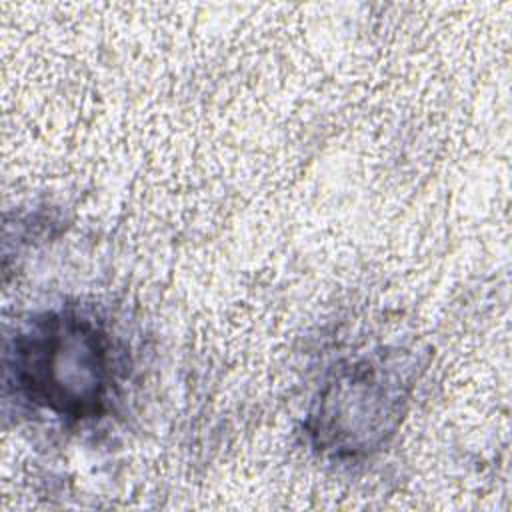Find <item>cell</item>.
Wrapping results in <instances>:
<instances>
[{
	"label": "cell",
	"mask_w": 512,
	"mask_h": 512,
	"mask_svg": "<svg viewBox=\"0 0 512 512\" xmlns=\"http://www.w3.org/2000/svg\"><path fill=\"white\" fill-rule=\"evenodd\" d=\"M6 364L16 392L58 418L90 420L108 406L112 344L84 314L58 310L34 318L16 334Z\"/></svg>",
	"instance_id": "cell-1"
},
{
	"label": "cell",
	"mask_w": 512,
	"mask_h": 512,
	"mask_svg": "<svg viewBox=\"0 0 512 512\" xmlns=\"http://www.w3.org/2000/svg\"><path fill=\"white\" fill-rule=\"evenodd\" d=\"M412 388L414 366L394 352L334 370L306 418L312 446L336 460L370 456L396 434Z\"/></svg>",
	"instance_id": "cell-2"
}]
</instances>
